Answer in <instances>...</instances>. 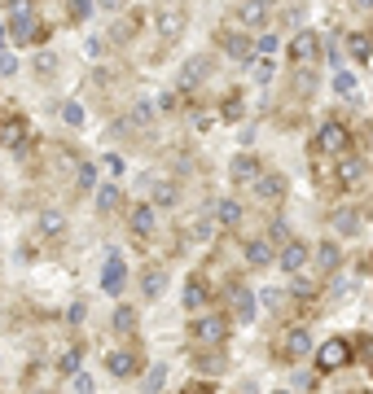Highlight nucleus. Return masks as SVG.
<instances>
[{"label": "nucleus", "mask_w": 373, "mask_h": 394, "mask_svg": "<svg viewBox=\"0 0 373 394\" xmlns=\"http://www.w3.org/2000/svg\"><path fill=\"white\" fill-rule=\"evenodd\" d=\"M229 337V320L224 315H193V346L198 351H220Z\"/></svg>", "instance_id": "1"}, {"label": "nucleus", "mask_w": 373, "mask_h": 394, "mask_svg": "<svg viewBox=\"0 0 373 394\" xmlns=\"http://www.w3.org/2000/svg\"><path fill=\"white\" fill-rule=\"evenodd\" d=\"M154 18H158V35L171 44V40H180L185 22H189V9H185V0H158Z\"/></svg>", "instance_id": "2"}, {"label": "nucleus", "mask_w": 373, "mask_h": 394, "mask_svg": "<svg viewBox=\"0 0 373 394\" xmlns=\"http://www.w3.org/2000/svg\"><path fill=\"white\" fill-rule=\"evenodd\" d=\"M9 35H13V44H40V40L48 35V26H44L31 9H18V13L9 18Z\"/></svg>", "instance_id": "3"}, {"label": "nucleus", "mask_w": 373, "mask_h": 394, "mask_svg": "<svg viewBox=\"0 0 373 394\" xmlns=\"http://www.w3.org/2000/svg\"><path fill=\"white\" fill-rule=\"evenodd\" d=\"M347 149H352V136H347L342 123H325L316 136V153L320 158H347Z\"/></svg>", "instance_id": "4"}, {"label": "nucleus", "mask_w": 373, "mask_h": 394, "mask_svg": "<svg viewBox=\"0 0 373 394\" xmlns=\"http://www.w3.org/2000/svg\"><path fill=\"white\" fill-rule=\"evenodd\" d=\"M352 341H342V337H330L325 341V346H320L316 351V368H320V373H338V368H347V363H352Z\"/></svg>", "instance_id": "5"}, {"label": "nucleus", "mask_w": 373, "mask_h": 394, "mask_svg": "<svg viewBox=\"0 0 373 394\" xmlns=\"http://www.w3.org/2000/svg\"><path fill=\"white\" fill-rule=\"evenodd\" d=\"M338 184L347 193H356V189H364L369 184V163L364 158H356V153H347V158H338Z\"/></svg>", "instance_id": "6"}, {"label": "nucleus", "mask_w": 373, "mask_h": 394, "mask_svg": "<svg viewBox=\"0 0 373 394\" xmlns=\"http://www.w3.org/2000/svg\"><path fill=\"white\" fill-rule=\"evenodd\" d=\"M106 368H110L114 377H123V381L136 377V373H141V355H136V346H119V351H110V355H106Z\"/></svg>", "instance_id": "7"}, {"label": "nucleus", "mask_w": 373, "mask_h": 394, "mask_svg": "<svg viewBox=\"0 0 373 394\" xmlns=\"http://www.w3.org/2000/svg\"><path fill=\"white\" fill-rule=\"evenodd\" d=\"M220 44H224V53H229L233 62H251L255 58V40L246 31H220Z\"/></svg>", "instance_id": "8"}, {"label": "nucleus", "mask_w": 373, "mask_h": 394, "mask_svg": "<svg viewBox=\"0 0 373 394\" xmlns=\"http://www.w3.org/2000/svg\"><path fill=\"white\" fill-rule=\"evenodd\" d=\"M277 346H281V351H277L281 359H303V355L312 351V337H308V329H286Z\"/></svg>", "instance_id": "9"}, {"label": "nucleus", "mask_w": 373, "mask_h": 394, "mask_svg": "<svg viewBox=\"0 0 373 394\" xmlns=\"http://www.w3.org/2000/svg\"><path fill=\"white\" fill-rule=\"evenodd\" d=\"M316 53H320V40H316V31H298V35H294V44H290V58H294V66H312V62H316Z\"/></svg>", "instance_id": "10"}, {"label": "nucleus", "mask_w": 373, "mask_h": 394, "mask_svg": "<svg viewBox=\"0 0 373 394\" xmlns=\"http://www.w3.org/2000/svg\"><path fill=\"white\" fill-rule=\"evenodd\" d=\"M123 285H128V268H123V258H119V254H106L102 289H106V294H123Z\"/></svg>", "instance_id": "11"}, {"label": "nucleus", "mask_w": 373, "mask_h": 394, "mask_svg": "<svg viewBox=\"0 0 373 394\" xmlns=\"http://www.w3.org/2000/svg\"><path fill=\"white\" fill-rule=\"evenodd\" d=\"M22 136H27V119L0 110V145H22Z\"/></svg>", "instance_id": "12"}, {"label": "nucleus", "mask_w": 373, "mask_h": 394, "mask_svg": "<svg viewBox=\"0 0 373 394\" xmlns=\"http://www.w3.org/2000/svg\"><path fill=\"white\" fill-rule=\"evenodd\" d=\"M237 26H251V31H259V26L268 22V5H259V0H242V5L233 9Z\"/></svg>", "instance_id": "13"}, {"label": "nucleus", "mask_w": 373, "mask_h": 394, "mask_svg": "<svg viewBox=\"0 0 373 394\" xmlns=\"http://www.w3.org/2000/svg\"><path fill=\"white\" fill-rule=\"evenodd\" d=\"M229 175H233V184H259L264 167L255 163L251 153H242V158H233V167H229Z\"/></svg>", "instance_id": "14"}, {"label": "nucleus", "mask_w": 373, "mask_h": 394, "mask_svg": "<svg viewBox=\"0 0 373 394\" xmlns=\"http://www.w3.org/2000/svg\"><path fill=\"white\" fill-rule=\"evenodd\" d=\"M229 307L237 311V320H242V324H246V320H255V294H251L246 285H233V289H229Z\"/></svg>", "instance_id": "15"}, {"label": "nucleus", "mask_w": 373, "mask_h": 394, "mask_svg": "<svg viewBox=\"0 0 373 394\" xmlns=\"http://www.w3.org/2000/svg\"><path fill=\"white\" fill-rule=\"evenodd\" d=\"M330 228H334L338 236H356V232H360V210H352V206L334 210V215H330Z\"/></svg>", "instance_id": "16"}, {"label": "nucleus", "mask_w": 373, "mask_h": 394, "mask_svg": "<svg viewBox=\"0 0 373 394\" xmlns=\"http://www.w3.org/2000/svg\"><path fill=\"white\" fill-rule=\"evenodd\" d=\"M281 268L286 272H303L308 268V241H286L281 246Z\"/></svg>", "instance_id": "17"}, {"label": "nucleus", "mask_w": 373, "mask_h": 394, "mask_svg": "<svg viewBox=\"0 0 373 394\" xmlns=\"http://www.w3.org/2000/svg\"><path fill=\"white\" fill-rule=\"evenodd\" d=\"M154 228H158L154 206H132V232L141 236V241H149V236H154Z\"/></svg>", "instance_id": "18"}, {"label": "nucleus", "mask_w": 373, "mask_h": 394, "mask_svg": "<svg viewBox=\"0 0 373 394\" xmlns=\"http://www.w3.org/2000/svg\"><path fill=\"white\" fill-rule=\"evenodd\" d=\"M207 70H211V62H207V58H193V62L180 70V92H193V88L207 79Z\"/></svg>", "instance_id": "19"}, {"label": "nucleus", "mask_w": 373, "mask_h": 394, "mask_svg": "<svg viewBox=\"0 0 373 394\" xmlns=\"http://www.w3.org/2000/svg\"><path fill=\"white\" fill-rule=\"evenodd\" d=\"M193 363H198V373L215 377V373H224V351H193Z\"/></svg>", "instance_id": "20"}, {"label": "nucleus", "mask_w": 373, "mask_h": 394, "mask_svg": "<svg viewBox=\"0 0 373 394\" xmlns=\"http://www.w3.org/2000/svg\"><path fill=\"white\" fill-rule=\"evenodd\" d=\"M316 268H320V276H334V272H338V246H334V241H320Z\"/></svg>", "instance_id": "21"}, {"label": "nucleus", "mask_w": 373, "mask_h": 394, "mask_svg": "<svg viewBox=\"0 0 373 394\" xmlns=\"http://www.w3.org/2000/svg\"><path fill=\"white\" fill-rule=\"evenodd\" d=\"M255 189H259V197H268V202H281V193H286V180H281L277 171H272V175H259V184H255Z\"/></svg>", "instance_id": "22"}, {"label": "nucleus", "mask_w": 373, "mask_h": 394, "mask_svg": "<svg viewBox=\"0 0 373 394\" xmlns=\"http://www.w3.org/2000/svg\"><path fill=\"white\" fill-rule=\"evenodd\" d=\"M246 263H251V268H268V263H272V246L268 241H246Z\"/></svg>", "instance_id": "23"}, {"label": "nucleus", "mask_w": 373, "mask_h": 394, "mask_svg": "<svg viewBox=\"0 0 373 394\" xmlns=\"http://www.w3.org/2000/svg\"><path fill=\"white\" fill-rule=\"evenodd\" d=\"M347 48H352V58H356V62H369V53H373V40H369L364 31H352V35H347Z\"/></svg>", "instance_id": "24"}, {"label": "nucleus", "mask_w": 373, "mask_h": 394, "mask_svg": "<svg viewBox=\"0 0 373 394\" xmlns=\"http://www.w3.org/2000/svg\"><path fill=\"white\" fill-rule=\"evenodd\" d=\"M185 307H189V311H202V307H207V285H202V280H189V285H185Z\"/></svg>", "instance_id": "25"}, {"label": "nucleus", "mask_w": 373, "mask_h": 394, "mask_svg": "<svg viewBox=\"0 0 373 394\" xmlns=\"http://www.w3.org/2000/svg\"><path fill=\"white\" fill-rule=\"evenodd\" d=\"M215 219H220L224 228H237V219H242V206H237V202H215Z\"/></svg>", "instance_id": "26"}, {"label": "nucleus", "mask_w": 373, "mask_h": 394, "mask_svg": "<svg viewBox=\"0 0 373 394\" xmlns=\"http://www.w3.org/2000/svg\"><path fill=\"white\" fill-rule=\"evenodd\" d=\"M136 26H141V18H136V13H132V18H123V22H114L110 40H114V44H128V40L136 35Z\"/></svg>", "instance_id": "27"}, {"label": "nucleus", "mask_w": 373, "mask_h": 394, "mask_svg": "<svg viewBox=\"0 0 373 394\" xmlns=\"http://www.w3.org/2000/svg\"><path fill=\"white\" fill-rule=\"evenodd\" d=\"M66 228V215H58V210H40V232L44 236H58Z\"/></svg>", "instance_id": "28"}, {"label": "nucleus", "mask_w": 373, "mask_h": 394, "mask_svg": "<svg viewBox=\"0 0 373 394\" xmlns=\"http://www.w3.org/2000/svg\"><path fill=\"white\" fill-rule=\"evenodd\" d=\"M141 289H145V298H158V294H163V272L149 268V272L141 276Z\"/></svg>", "instance_id": "29"}, {"label": "nucleus", "mask_w": 373, "mask_h": 394, "mask_svg": "<svg viewBox=\"0 0 373 394\" xmlns=\"http://www.w3.org/2000/svg\"><path fill=\"white\" fill-rule=\"evenodd\" d=\"M136 127H149V123H154V105H149V101H132V114H128Z\"/></svg>", "instance_id": "30"}, {"label": "nucleus", "mask_w": 373, "mask_h": 394, "mask_svg": "<svg viewBox=\"0 0 373 394\" xmlns=\"http://www.w3.org/2000/svg\"><path fill=\"white\" fill-rule=\"evenodd\" d=\"M97 206H102L106 215H110V210H119V189H114V184H102V189H97Z\"/></svg>", "instance_id": "31"}, {"label": "nucleus", "mask_w": 373, "mask_h": 394, "mask_svg": "<svg viewBox=\"0 0 373 394\" xmlns=\"http://www.w3.org/2000/svg\"><path fill=\"white\" fill-rule=\"evenodd\" d=\"M334 92H338V97H356V75H352V70H338V75H334Z\"/></svg>", "instance_id": "32"}, {"label": "nucleus", "mask_w": 373, "mask_h": 394, "mask_svg": "<svg viewBox=\"0 0 373 394\" xmlns=\"http://www.w3.org/2000/svg\"><path fill=\"white\" fill-rule=\"evenodd\" d=\"M176 184H154V202H149V206H176Z\"/></svg>", "instance_id": "33"}, {"label": "nucleus", "mask_w": 373, "mask_h": 394, "mask_svg": "<svg viewBox=\"0 0 373 394\" xmlns=\"http://www.w3.org/2000/svg\"><path fill=\"white\" fill-rule=\"evenodd\" d=\"M136 329V311L132 307H119L114 311V333H132Z\"/></svg>", "instance_id": "34"}, {"label": "nucleus", "mask_w": 373, "mask_h": 394, "mask_svg": "<svg viewBox=\"0 0 373 394\" xmlns=\"http://www.w3.org/2000/svg\"><path fill=\"white\" fill-rule=\"evenodd\" d=\"M163 381H167V368H163V363H154V368H149V377H145V394H158V390H163Z\"/></svg>", "instance_id": "35"}, {"label": "nucleus", "mask_w": 373, "mask_h": 394, "mask_svg": "<svg viewBox=\"0 0 373 394\" xmlns=\"http://www.w3.org/2000/svg\"><path fill=\"white\" fill-rule=\"evenodd\" d=\"M62 119H66L70 127H80V123H84V105H80V101H66V105H62Z\"/></svg>", "instance_id": "36"}, {"label": "nucleus", "mask_w": 373, "mask_h": 394, "mask_svg": "<svg viewBox=\"0 0 373 394\" xmlns=\"http://www.w3.org/2000/svg\"><path fill=\"white\" fill-rule=\"evenodd\" d=\"M277 44H281V40H277V31H272V35H259V40H255V53H264V62H268L272 53H277Z\"/></svg>", "instance_id": "37"}, {"label": "nucleus", "mask_w": 373, "mask_h": 394, "mask_svg": "<svg viewBox=\"0 0 373 394\" xmlns=\"http://www.w3.org/2000/svg\"><path fill=\"white\" fill-rule=\"evenodd\" d=\"M53 70H58V58H48V53H40V58H36V75H40V79H48Z\"/></svg>", "instance_id": "38"}, {"label": "nucleus", "mask_w": 373, "mask_h": 394, "mask_svg": "<svg viewBox=\"0 0 373 394\" xmlns=\"http://www.w3.org/2000/svg\"><path fill=\"white\" fill-rule=\"evenodd\" d=\"M80 355H84L80 346H70V351L62 355V363H58V368H62V373H75V368H80Z\"/></svg>", "instance_id": "39"}, {"label": "nucleus", "mask_w": 373, "mask_h": 394, "mask_svg": "<svg viewBox=\"0 0 373 394\" xmlns=\"http://www.w3.org/2000/svg\"><path fill=\"white\" fill-rule=\"evenodd\" d=\"M158 110H163V114L180 110V92H163V97H158Z\"/></svg>", "instance_id": "40"}, {"label": "nucleus", "mask_w": 373, "mask_h": 394, "mask_svg": "<svg viewBox=\"0 0 373 394\" xmlns=\"http://www.w3.org/2000/svg\"><path fill=\"white\" fill-rule=\"evenodd\" d=\"M102 167H106L110 175H123V158H119V153H106V158H102Z\"/></svg>", "instance_id": "41"}, {"label": "nucleus", "mask_w": 373, "mask_h": 394, "mask_svg": "<svg viewBox=\"0 0 373 394\" xmlns=\"http://www.w3.org/2000/svg\"><path fill=\"white\" fill-rule=\"evenodd\" d=\"M312 294H316V285L298 276V280H294V298H312Z\"/></svg>", "instance_id": "42"}, {"label": "nucleus", "mask_w": 373, "mask_h": 394, "mask_svg": "<svg viewBox=\"0 0 373 394\" xmlns=\"http://www.w3.org/2000/svg\"><path fill=\"white\" fill-rule=\"evenodd\" d=\"M88 9H92V0H70V18H75V22L88 18Z\"/></svg>", "instance_id": "43"}, {"label": "nucleus", "mask_w": 373, "mask_h": 394, "mask_svg": "<svg viewBox=\"0 0 373 394\" xmlns=\"http://www.w3.org/2000/svg\"><path fill=\"white\" fill-rule=\"evenodd\" d=\"M92 171H97V167H80V180H75V189H80V193L92 189Z\"/></svg>", "instance_id": "44"}, {"label": "nucleus", "mask_w": 373, "mask_h": 394, "mask_svg": "<svg viewBox=\"0 0 373 394\" xmlns=\"http://www.w3.org/2000/svg\"><path fill=\"white\" fill-rule=\"evenodd\" d=\"M75 394H92V377L88 373H75Z\"/></svg>", "instance_id": "45"}, {"label": "nucleus", "mask_w": 373, "mask_h": 394, "mask_svg": "<svg viewBox=\"0 0 373 394\" xmlns=\"http://www.w3.org/2000/svg\"><path fill=\"white\" fill-rule=\"evenodd\" d=\"M193 236H198V241H211V219H198L193 224Z\"/></svg>", "instance_id": "46"}, {"label": "nucleus", "mask_w": 373, "mask_h": 394, "mask_svg": "<svg viewBox=\"0 0 373 394\" xmlns=\"http://www.w3.org/2000/svg\"><path fill=\"white\" fill-rule=\"evenodd\" d=\"M18 70V58L13 53H0V75H13Z\"/></svg>", "instance_id": "47"}, {"label": "nucleus", "mask_w": 373, "mask_h": 394, "mask_svg": "<svg viewBox=\"0 0 373 394\" xmlns=\"http://www.w3.org/2000/svg\"><path fill=\"white\" fill-rule=\"evenodd\" d=\"M224 119H242V97H229V105H224Z\"/></svg>", "instance_id": "48"}, {"label": "nucleus", "mask_w": 373, "mask_h": 394, "mask_svg": "<svg viewBox=\"0 0 373 394\" xmlns=\"http://www.w3.org/2000/svg\"><path fill=\"white\" fill-rule=\"evenodd\" d=\"M286 302V294H277V289H268V294H264V307H281Z\"/></svg>", "instance_id": "49"}, {"label": "nucleus", "mask_w": 373, "mask_h": 394, "mask_svg": "<svg viewBox=\"0 0 373 394\" xmlns=\"http://www.w3.org/2000/svg\"><path fill=\"white\" fill-rule=\"evenodd\" d=\"M268 75H272V62H255V79H259V84H264Z\"/></svg>", "instance_id": "50"}, {"label": "nucleus", "mask_w": 373, "mask_h": 394, "mask_svg": "<svg viewBox=\"0 0 373 394\" xmlns=\"http://www.w3.org/2000/svg\"><path fill=\"white\" fill-rule=\"evenodd\" d=\"M106 48H110V44H106V40H97V35H92V40H88V53H92V58H97V53H106Z\"/></svg>", "instance_id": "51"}, {"label": "nucleus", "mask_w": 373, "mask_h": 394, "mask_svg": "<svg viewBox=\"0 0 373 394\" xmlns=\"http://www.w3.org/2000/svg\"><path fill=\"white\" fill-rule=\"evenodd\" d=\"M97 5H102V9H123L128 0H97Z\"/></svg>", "instance_id": "52"}, {"label": "nucleus", "mask_w": 373, "mask_h": 394, "mask_svg": "<svg viewBox=\"0 0 373 394\" xmlns=\"http://www.w3.org/2000/svg\"><path fill=\"white\" fill-rule=\"evenodd\" d=\"M0 44H5V26H0Z\"/></svg>", "instance_id": "53"}, {"label": "nucleus", "mask_w": 373, "mask_h": 394, "mask_svg": "<svg viewBox=\"0 0 373 394\" xmlns=\"http://www.w3.org/2000/svg\"><path fill=\"white\" fill-rule=\"evenodd\" d=\"M259 5H272V0H259Z\"/></svg>", "instance_id": "54"}, {"label": "nucleus", "mask_w": 373, "mask_h": 394, "mask_svg": "<svg viewBox=\"0 0 373 394\" xmlns=\"http://www.w3.org/2000/svg\"><path fill=\"white\" fill-rule=\"evenodd\" d=\"M277 394H286V390H277Z\"/></svg>", "instance_id": "55"}]
</instances>
